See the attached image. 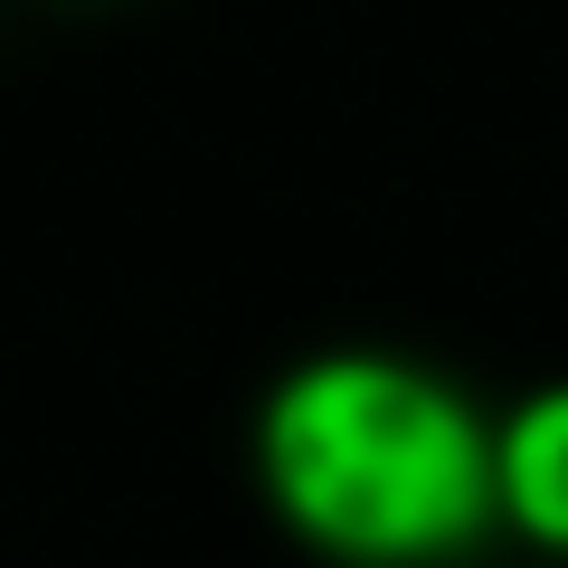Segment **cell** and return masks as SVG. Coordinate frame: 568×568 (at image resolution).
<instances>
[{
  "label": "cell",
  "mask_w": 568,
  "mask_h": 568,
  "mask_svg": "<svg viewBox=\"0 0 568 568\" xmlns=\"http://www.w3.org/2000/svg\"><path fill=\"white\" fill-rule=\"evenodd\" d=\"M265 465L313 540L351 559H426L484 511V436L398 361H313L265 407Z\"/></svg>",
  "instance_id": "cell-1"
},
{
  "label": "cell",
  "mask_w": 568,
  "mask_h": 568,
  "mask_svg": "<svg viewBox=\"0 0 568 568\" xmlns=\"http://www.w3.org/2000/svg\"><path fill=\"white\" fill-rule=\"evenodd\" d=\"M503 493L540 540H568V388L521 407V426L503 436Z\"/></svg>",
  "instance_id": "cell-2"
}]
</instances>
